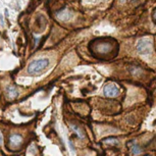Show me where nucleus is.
I'll use <instances>...</instances> for the list:
<instances>
[{
	"mask_svg": "<svg viewBox=\"0 0 156 156\" xmlns=\"http://www.w3.org/2000/svg\"><path fill=\"white\" fill-rule=\"evenodd\" d=\"M0 22H1V23H3V17H2L1 13H0Z\"/></svg>",
	"mask_w": 156,
	"mask_h": 156,
	"instance_id": "nucleus-10",
	"label": "nucleus"
},
{
	"mask_svg": "<svg viewBox=\"0 0 156 156\" xmlns=\"http://www.w3.org/2000/svg\"><path fill=\"white\" fill-rule=\"evenodd\" d=\"M152 44L148 39H141L137 44V51L142 55H147L151 52Z\"/></svg>",
	"mask_w": 156,
	"mask_h": 156,
	"instance_id": "nucleus-2",
	"label": "nucleus"
},
{
	"mask_svg": "<svg viewBox=\"0 0 156 156\" xmlns=\"http://www.w3.org/2000/svg\"><path fill=\"white\" fill-rule=\"evenodd\" d=\"M122 2H126V1H128V0H120Z\"/></svg>",
	"mask_w": 156,
	"mask_h": 156,
	"instance_id": "nucleus-12",
	"label": "nucleus"
},
{
	"mask_svg": "<svg viewBox=\"0 0 156 156\" xmlns=\"http://www.w3.org/2000/svg\"><path fill=\"white\" fill-rule=\"evenodd\" d=\"M103 93H104V95L106 97H110V98H112V97H116L117 95H119V90L114 84L108 83L104 86Z\"/></svg>",
	"mask_w": 156,
	"mask_h": 156,
	"instance_id": "nucleus-3",
	"label": "nucleus"
},
{
	"mask_svg": "<svg viewBox=\"0 0 156 156\" xmlns=\"http://www.w3.org/2000/svg\"><path fill=\"white\" fill-rule=\"evenodd\" d=\"M6 93L9 98L13 99V98H16L17 96H19V91H17V89L14 86H9L7 88L6 90Z\"/></svg>",
	"mask_w": 156,
	"mask_h": 156,
	"instance_id": "nucleus-4",
	"label": "nucleus"
},
{
	"mask_svg": "<svg viewBox=\"0 0 156 156\" xmlns=\"http://www.w3.org/2000/svg\"><path fill=\"white\" fill-rule=\"evenodd\" d=\"M72 129H73V131H75L76 132V133H78V136L79 137H80L81 138V139H83V138H84V135H83V132H82L81 131V129H79L78 128V126H72Z\"/></svg>",
	"mask_w": 156,
	"mask_h": 156,
	"instance_id": "nucleus-8",
	"label": "nucleus"
},
{
	"mask_svg": "<svg viewBox=\"0 0 156 156\" xmlns=\"http://www.w3.org/2000/svg\"><path fill=\"white\" fill-rule=\"evenodd\" d=\"M9 141H10V144L13 147H17L20 143H22L23 139H22V137H20V135H12V136H10Z\"/></svg>",
	"mask_w": 156,
	"mask_h": 156,
	"instance_id": "nucleus-5",
	"label": "nucleus"
},
{
	"mask_svg": "<svg viewBox=\"0 0 156 156\" xmlns=\"http://www.w3.org/2000/svg\"><path fill=\"white\" fill-rule=\"evenodd\" d=\"M132 152L134 153V155H138V154H140V153L142 152V150H141V148L138 145H136V144H133V147H132Z\"/></svg>",
	"mask_w": 156,
	"mask_h": 156,
	"instance_id": "nucleus-7",
	"label": "nucleus"
},
{
	"mask_svg": "<svg viewBox=\"0 0 156 156\" xmlns=\"http://www.w3.org/2000/svg\"><path fill=\"white\" fill-rule=\"evenodd\" d=\"M154 16V19H155V20H156V11L154 12V16Z\"/></svg>",
	"mask_w": 156,
	"mask_h": 156,
	"instance_id": "nucleus-11",
	"label": "nucleus"
},
{
	"mask_svg": "<svg viewBox=\"0 0 156 156\" xmlns=\"http://www.w3.org/2000/svg\"><path fill=\"white\" fill-rule=\"evenodd\" d=\"M49 66V59L48 58H39L37 60H34L29 64L27 72L29 75L35 76L39 75L40 73H42L47 66Z\"/></svg>",
	"mask_w": 156,
	"mask_h": 156,
	"instance_id": "nucleus-1",
	"label": "nucleus"
},
{
	"mask_svg": "<svg viewBox=\"0 0 156 156\" xmlns=\"http://www.w3.org/2000/svg\"><path fill=\"white\" fill-rule=\"evenodd\" d=\"M104 143H108V144H113V145H117L119 144V140L116 138H107V139L103 140Z\"/></svg>",
	"mask_w": 156,
	"mask_h": 156,
	"instance_id": "nucleus-6",
	"label": "nucleus"
},
{
	"mask_svg": "<svg viewBox=\"0 0 156 156\" xmlns=\"http://www.w3.org/2000/svg\"><path fill=\"white\" fill-rule=\"evenodd\" d=\"M2 142H3V138H2V134L0 132V145H2Z\"/></svg>",
	"mask_w": 156,
	"mask_h": 156,
	"instance_id": "nucleus-9",
	"label": "nucleus"
}]
</instances>
